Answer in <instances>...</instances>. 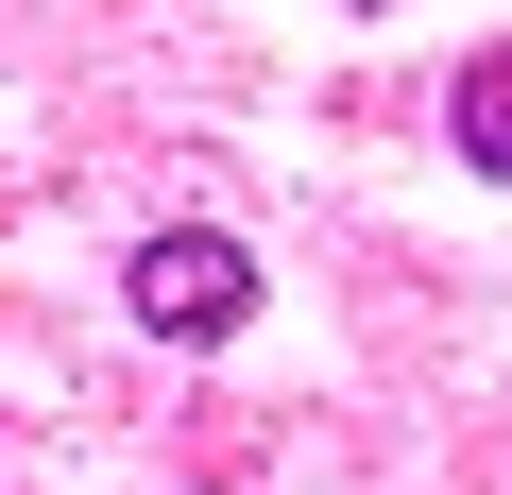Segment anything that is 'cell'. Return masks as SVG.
<instances>
[{
    "label": "cell",
    "instance_id": "6da1fadb",
    "mask_svg": "<svg viewBox=\"0 0 512 495\" xmlns=\"http://www.w3.org/2000/svg\"><path fill=\"white\" fill-rule=\"evenodd\" d=\"M120 291H137L154 342H239V325H256V257H239L222 222H154L137 257H120Z\"/></svg>",
    "mask_w": 512,
    "mask_h": 495
},
{
    "label": "cell",
    "instance_id": "7a4b0ae2",
    "mask_svg": "<svg viewBox=\"0 0 512 495\" xmlns=\"http://www.w3.org/2000/svg\"><path fill=\"white\" fill-rule=\"evenodd\" d=\"M444 137H461V171H478V188H512V35L444 69Z\"/></svg>",
    "mask_w": 512,
    "mask_h": 495
}]
</instances>
